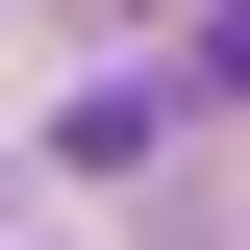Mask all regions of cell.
Segmentation results:
<instances>
[{
    "instance_id": "cell-1",
    "label": "cell",
    "mask_w": 250,
    "mask_h": 250,
    "mask_svg": "<svg viewBox=\"0 0 250 250\" xmlns=\"http://www.w3.org/2000/svg\"><path fill=\"white\" fill-rule=\"evenodd\" d=\"M200 100H250V0H225V25H200Z\"/></svg>"
}]
</instances>
